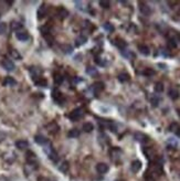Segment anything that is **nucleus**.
I'll list each match as a JSON object with an SVG mask.
<instances>
[{
    "mask_svg": "<svg viewBox=\"0 0 180 181\" xmlns=\"http://www.w3.org/2000/svg\"><path fill=\"white\" fill-rule=\"evenodd\" d=\"M121 150L117 148V147H115L114 149H112L111 150V156L113 157V158H118V157L121 156Z\"/></svg>",
    "mask_w": 180,
    "mask_h": 181,
    "instance_id": "7c9ffc66",
    "label": "nucleus"
},
{
    "mask_svg": "<svg viewBox=\"0 0 180 181\" xmlns=\"http://www.w3.org/2000/svg\"><path fill=\"white\" fill-rule=\"evenodd\" d=\"M86 42H87V37H86V35H83V34L79 35V37L75 39V44H76V47H81V45H83V44H85Z\"/></svg>",
    "mask_w": 180,
    "mask_h": 181,
    "instance_id": "ddd939ff",
    "label": "nucleus"
},
{
    "mask_svg": "<svg viewBox=\"0 0 180 181\" xmlns=\"http://www.w3.org/2000/svg\"><path fill=\"white\" fill-rule=\"evenodd\" d=\"M159 102H160V98L158 97V96H156V95H153L151 97H150V103H151V105L154 107H157L159 105Z\"/></svg>",
    "mask_w": 180,
    "mask_h": 181,
    "instance_id": "c85d7f7f",
    "label": "nucleus"
},
{
    "mask_svg": "<svg viewBox=\"0 0 180 181\" xmlns=\"http://www.w3.org/2000/svg\"><path fill=\"white\" fill-rule=\"evenodd\" d=\"M164 90V84L160 82L156 83L155 84V92L156 93H161Z\"/></svg>",
    "mask_w": 180,
    "mask_h": 181,
    "instance_id": "c9c22d12",
    "label": "nucleus"
},
{
    "mask_svg": "<svg viewBox=\"0 0 180 181\" xmlns=\"http://www.w3.org/2000/svg\"><path fill=\"white\" fill-rule=\"evenodd\" d=\"M10 55H11V58L15 59V60H21V55H20V53L17 50H11L10 51Z\"/></svg>",
    "mask_w": 180,
    "mask_h": 181,
    "instance_id": "72a5a7b5",
    "label": "nucleus"
},
{
    "mask_svg": "<svg viewBox=\"0 0 180 181\" xmlns=\"http://www.w3.org/2000/svg\"><path fill=\"white\" fill-rule=\"evenodd\" d=\"M34 141L38 144V145H45L48 142V139L44 137V136H41V135H37L34 137Z\"/></svg>",
    "mask_w": 180,
    "mask_h": 181,
    "instance_id": "f3484780",
    "label": "nucleus"
},
{
    "mask_svg": "<svg viewBox=\"0 0 180 181\" xmlns=\"http://www.w3.org/2000/svg\"><path fill=\"white\" fill-rule=\"evenodd\" d=\"M1 65H2V67H3L6 71H8V72H11V71H13V70L16 69L15 63H13L11 60H9V59H3L2 62H1Z\"/></svg>",
    "mask_w": 180,
    "mask_h": 181,
    "instance_id": "f03ea898",
    "label": "nucleus"
},
{
    "mask_svg": "<svg viewBox=\"0 0 180 181\" xmlns=\"http://www.w3.org/2000/svg\"><path fill=\"white\" fill-rule=\"evenodd\" d=\"M80 136V130L79 129H71L70 132H67V137H70V138H76V137H79Z\"/></svg>",
    "mask_w": 180,
    "mask_h": 181,
    "instance_id": "393cba45",
    "label": "nucleus"
},
{
    "mask_svg": "<svg viewBox=\"0 0 180 181\" xmlns=\"http://www.w3.org/2000/svg\"><path fill=\"white\" fill-rule=\"evenodd\" d=\"M7 31V25L5 22H1L0 23V34H5Z\"/></svg>",
    "mask_w": 180,
    "mask_h": 181,
    "instance_id": "a19ab883",
    "label": "nucleus"
},
{
    "mask_svg": "<svg viewBox=\"0 0 180 181\" xmlns=\"http://www.w3.org/2000/svg\"><path fill=\"white\" fill-rule=\"evenodd\" d=\"M141 168V162L139 160H134L131 165V170L134 173H137Z\"/></svg>",
    "mask_w": 180,
    "mask_h": 181,
    "instance_id": "9d476101",
    "label": "nucleus"
},
{
    "mask_svg": "<svg viewBox=\"0 0 180 181\" xmlns=\"http://www.w3.org/2000/svg\"><path fill=\"white\" fill-rule=\"evenodd\" d=\"M104 90V83L103 82H96L93 84V90H94V93H99V92H102V90Z\"/></svg>",
    "mask_w": 180,
    "mask_h": 181,
    "instance_id": "dca6fc26",
    "label": "nucleus"
},
{
    "mask_svg": "<svg viewBox=\"0 0 180 181\" xmlns=\"http://www.w3.org/2000/svg\"><path fill=\"white\" fill-rule=\"evenodd\" d=\"M11 29H12L13 31H17V32H19V31H20V29H22V25H21L20 22L13 21V22L11 23Z\"/></svg>",
    "mask_w": 180,
    "mask_h": 181,
    "instance_id": "cd10ccee",
    "label": "nucleus"
},
{
    "mask_svg": "<svg viewBox=\"0 0 180 181\" xmlns=\"http://www.w3.org/2000/svg\"><path fill=\"white\" fill-rule=\"evenodd\" d=\"M34 83H35V85L39 86V87H47V86H48V82H47V80H44V79L35 80Z\"/></svg>",
    "mask_w": 180,
    "mask_h": 181,
    "instance_id": "b1692460",
    "label": "nucleus"
},
{
    "mask_svg": "<svg viewBox=\"0 0 180 181\" xmlns=\"http://www.w3.org/2000/svg\"><path fill=\"white\" fill-rule=\"evenodd\" d=\"M117 181H121V180H117Z\"/></svg>",
    "mask_w": 180,
    "mask_h": 181,
    "instance_id": "09e8293b",
    "label": "nucleus"
},
{
    "mask_svg": "<svg viewBox=\"0 0 180 181\" xmlns=\"http://www.w3.org/2000/svg\"><path fill=\"white\" fill-rule=\"evenodd\" d=\"M99 6H101L102 8H104V9H108V8H109V6H111V3H109V1H106V0H102V1H99Z\"/></svg>",
    "mask_w": 180,
    "mask_h": 181,
    "instance_id": "58836bf2",
    "label": "nucleus"
},
{
    "mask_svg": "<svg viewBox=\"0 0 180 181\" xmlns=\"http://www.w3.org/2000/svg\"><path fill=\"white\" fill-rule=\"evenodd\" d=\"M47 128L49 129V132H51V134H54V132H57V130H59V126H57L55 123L49 124V125L47 126Z\"/></svg>",
    "mask_w": 180,
    "mask_h": 181,
    "instance_id": "4be33fe9",
    "label": "nucleus"
},
{
    "mask_svg": "<svg viewBox=\"0 0 180 181\" xmlns=\"http://www.w3.org/2000/svg\"><path fill=\"white\" fill-rule=\"evenodd\" d=\"M177 38H178V40L180 41V33H177Z\"/></svg>",
    "mask_w": 180,
    "mask_h": 181,
    "instance_id": "de8ad7c7",
    "label": "nucleus"
},
{
    "mask_svg": "<svg viewBox=\"0 0 180 181\" xmlns=\"http://www.w3.org/2000/svg\"><path fill=\"white\" fill-rule=\"evenodd\" d=\"M63 76L61 74H54V83H55V85H60V84H62L63 83Z\"/></svg>",
    "mask_w": 180,
    "mask_h": 181,
    "instance_id": "2f4dec72",
    "label": "nucleus"
},
{
    "mask_svg": "<svg viewBox=\"0 0 180 181\" xmlns=\"http://www.w3.org/2000/svg\"><path fill=\"white\" fill-rule=\"evenodd\" d=\"M131 80V76L129 74H127V73H121V74L118 75V81L122 83H125V82H128Z\"/></svg>",
    "mask_w": 180,
    "mask_h": 181,
    "instance_id": "aec40b11",
    "label": "nucleus"
},
{
    "mask_svg": "<svg viewBox=\"0 0 180 181\" xmlns=\"http://www.w3.org/2000/svg\"><path fill=\"white\" fill-rule=\"evenodd\" d=\"M44 38H45V40L48 41L49 44H52V43H53V37H52V35L48 34V35H44Z\"/></svg>",
    "mask_w": 180,
    "mask_h": 181,
    "instance_id": "a18cd8bd",
    "label": "nucleus"
},
{
    "mask_svg": "<svg viewBox=\"0 0 180 181\" xmlns=\"http://www.w3.org/2000/svg\"><path fill=\"white\" fill-rule=\"evenodd\" d=\"M59 170L61 172H66L69 170V162L67 161H62L60 165H59Z\"/></svg>",
    "mask_w": 180,
    "mask_h": 181,
    "instance_id": "5701e85b",
    "label": "nucleus"
},
{
    "mask_svg": "<svg viewBox=\"0 0 180 181\" xmlns=\"http://www.w3.org/2000/svg\"><path fill=\"white\" fill-rule=\"evenodd\" d=\"M40 31H41V33L43 35H48V34H50V31H51V27L49 25H42L41 28H40Z\"/></svg>",
    "mask_w": 180,
    "mask_h": 181,
    "instance_id": "a878e982",
    "label": "nucleus"
},
{
    "mask_svg": "<svg viewBox=\"0 0 180 181\" xmlns=\"http://www.w3.org/2000/svg\"><path fill=\"white\" fill-rule=\"evenodd\" d=\"M103 28H104V30H106L107 32H113L115 30L114 25H112V23H109V22H105L103 25Z\"/></svg>",
    "mask_w": 180,
    "mask_h": 181,
    "instance_id": "c756f323",
    "label": "nucleus"
},
{
    "mask_svg": "<svg viewBox=\"0 0 180 181\" xmlns=\"http://www.w3.org/2000/svg\"><path fill=\"white\" fill-rule=\"evenodd\" d=\"M86 72H87L90 75H97V71H96L94 67H89Z\"/></svg>",
    "mask_w": 180,
    "mask_h": 181,
    "instance_id": "37998d69",
    "label": "nucleus"
},
{
    "mask_svg": "<svg viewBox=\"0 0 180 181\" xmlns=\"http://www.w3.org/2000/svg\"><path fill=\"white\" fill-rule=\"evenodd\" d=\"M83 109L82 108H76V109H74V110H72L70 114H69V118L71 119V120H73V122H75V120H77V119H80L81 117L83 116Z\"/></svg>",
    "mask_w": 180,
    "mask_h": 181,
    "instance_id": "f257e3e1",
    "label": "nucleus"
},
{
    "mask_svg": "<svg viewBox=\"0 0 180 181\" xmlns=\"http://www.w3.org/2000/svg\"><path fill=\"white\" fill-rule=\"evenodd\" d=\"M108 166L106 164H104V162H99L96 165V171L98 173H101V174H104V173H106L108 171Z\"/></svg>",
    "mask_w": 180,
    "mask_h": 181,
    "instance_id": "6e6552de",
    "label": "nucleus"
},
{
    "mask_svg": "<svg viewBox=\"0 0 180 181\" xmlns=\"http://www.w3.org/2000/svg\"><path fill=\"white\" fill-rule=\"evenodd\" d=\"M45 152L48 154V156L49 158L52 160V161H54V162H57V160H59V157H57V154L55 152V150L52 148L51 146L48 147V148H45Z\"/></svg>",
    "mask_w": 180,
    "mask_h": 181,
    "instance_id": "39448f33",
    "label": "nucleus"
},
{
    "mask_svg": "<svg viewBox=\"0 0 180 181\" xmlns=\"http://www.w3.org/2000/svg\"><path fill=\"white\" fill-rule=\"evenodd\" d=\"M144 152H145V155L147 156V158H150V159H151V158L154 157V151L151 150V148H147V149L145 148L144 149Z\"/></svg>",
    "mask_w": 180,
    "mask_h": 181,
    "instance_id": "4c0bfd02",
    "label": "nucleus"
},
{
    "mask_svg": "<svg viewBox=\"0 0 180 181\" xmlns=\"http://www.w3.org/2000/svg\"><path fill=\"white\" fill-rule=\"evenodd\" d=\"M2 84H3L5 86H15L17 84V81L13 77H11V76H7V77L3 80Z\"/></svg>",
    "mask_w": 180,
    "mask_h": 181,
    "instance_id": "2eb2a0df",
    "label": "nucleus"
},
{
    "mask_svg": "<svg viewBox=\"0 0 180 181\" xmlns=\"http://www.w3.org/2000/svg\"><path fill=\"white\" fill-rule=\"evenodd\" d=\"M61 50L63 51L64 54H71V53L73 52V48H72V45H70V44H63V45L61 47Z\"/></svg>",
    "mask_w": 180,
    "mask_h": 181,
    "instance_id": "6ab92c4d",
    "label": "nucleus"
},
{
    "mask_svg": "<svg viewBox=\"0 0 180 181\" xmlns=\"http://www.w3.org/2000/svg\"><path fill=\"white\" fill-rule=\"evenodd\" d=\"M156 72L153 70V69H146L145 71H144V75H146V76H153V75H155Z\"/></svg>",
    "mask_w": 180,
    "mask_h": 181,
    "instance_id": "ea45409f",
    "label": "nucleus"
},
{
    "mask_svg": "<svg viewBox=\"0 0 180 181\" xmlns=\"http://www.w3.org/2000/svg\"><path fill=\"white\" fill-rule=\"evenodd\" d=\"M30 73L32 74L33 79H35L38 75L41 73V71H40L38 67H30Z\"/></svg>",
    "mask_w": 180,
    "mask_h": 181,
    "instance_id": "f704fd0d",
    "label": "nucleus"
},
{
    "mask_svg": "<svg viewBox=\"0 0 180 181\" xmlns=\"http://www.w3.org/2000/svg\"><path fill=\"white\" fill-rule=\"evenodd\" d=\"M57 15L60 16L61 19H64V18H66V17L69 16V12H67V10H65L64 8H61L57 11Z\"/></svg>",
    "mask_w": 180,
    "mask_h": 181,
    "instance_id": "473e14b6",
    "label": "nucleus"
},
{
    "mask_svg": "<svg viewBox=\"0 0 180 181\" xmlns=\"http://www.w3.org/2000/svg\"><path fill=\"white\" fill-rule=\"evenodd\" d=\"M134 138L137 140L138 142H140V144H146V142L149 141V137H148L147 135L143 134V132H135Z\"/></svg>",
    "mask_w": 180,
    "mask_h": 181,
    "instance_id": "20e7f679",
    "label": "nucleus"
},
{
    "mask_svg": "<svg viewBox=\"0 0 180 181\" xmlns=\"http://www.w3.org/2000/svg\"><path fill=\"white\" fill-rule=\"evenodd\" d=\"M138 51L143 54V55H149L150 51H149V48L145 44H140L138 45Z\"/></svg>",
    "mask_w": 180,
    "mask_h": 181,
    "instance_id": "a211bd4d",
    "label": "nucleus"
},
{
    "mask_svg": "<svg viewBox=\"0 0 180 181\" xmlns=\"http://www.w3.org/2000/svg\"><path fill=\"white\" fill-rule=\"evenodd\" d=\"M114 44L117 47V48H119L121 50H124L125 48H126V42L124 41V40H122V39H117L116 41H114Z\"/></svg>",
    "mask_w": 180,
    "mask_h": 181,
    "instance_id": "412c9836",
    "label": "nucleus"
},
{
    "mask_svg": "<svg viewBox=\"0 0 180 181\" xmlns=\"http://www.w3.org/2000/svg\"><path fill=\"white\" fill-rule=\"evenodd\" d=\"M168 95H169V97H170L171 99H177V98H179L180 92L178 89L172 87V89H170L169 92H168Z\"/></svg>",
    "mask_w": 180,
    "mask_h": 181,
    "instance_id": "9b49d317",
    "label": "nucleus"
},
{
    "mask_svg": "<svg viewBox=\"0 0 180 181\" xmlns=\"http://www.w3.org/2000/svg\"><path fill=\"white\" fill-rule=\"evenodd\" d=\"M178 128H179V125H178L177 123H172L171 125L169 126V130H170V132H176V130H177Z\"/></svg>",
    "mask_w": 180,
    "mask_h": 181,
    "instance_id": "79ce46f5",
    "label": "nucleus"
},
{
    "mask_svg": "<svg viewBox=\"0 0 180 181\" xmlns=\"http://www.w3.org/2000/svg\"><path fill=\"white\" fill-rule=\"evenodd\" d=\"M16 37L17 39L20 40V41H27V40H29V34H28V32H25V31H19V32H17Z\"/></svg>",
    "mask_w": 180,
    "mask_h": 181,
    "instance_id": "4468645a",
    "label": "nucleus"
},
{
    "mask_svg": "<svg viewBox=\"0 0 180 181\" xmlns=\"http://www.w3.org/2000/svg\"><path fill=\"white\" fill-rule=\"evenodd\" d=\"M96 63H97L98 65H101V66H105L107 64V63L105 62V61H104V60L102 61V59H99V58L96 59Z\"/></svg>",
    "mask_w": 180,
    "mask_h": 181,
    "instance_id": "c03bdc74",
    "label": "nucleus"
},
{
    "mask_svg": "<svg viewBox=\"0 0 180 181\" xmlns=\"http://www.w3.org/2000/svg\"><path fill=\"white\" fill-rule=\"evenodd\" d=\"M176 135H177V136H179V137H180V127L178 128V129H177V130H176Z\"/></svg>",
    "mask_w": 180,
    "mask_h": 181,
    "instance_id": "49530a36",
    "label": "nucleus"
},
{
    "mask_svg": "<svg viewBox=\"0 0 180 181\" xmlns=\"http://www.w3.org/2000/svg\"><path fill=\"white\" fill-rule=\"evenodd\" d=\"M16 147L18 149H20V150H25V149H27L29 147V142L23 139L18 140V141H16Z\"/></svg>",
    "mask_w": 180,
    "mask_h": 181,
    "instance_id": "f8f14e48",
    "label": "nucleus"
},
{
    "mask_svg": "<svg viewBox=\"0 0 180 181\" xmlns=\"http://www.w3.org/2000/svg\"><path fill=\"white\" fill-rule=\"evenodd\" d=\"M139 11H140V13L141 15H144V16H150V13H151V9L150 7L146 5V3H144V2H140L139 3Z\"/></svg>",
    "mask_w": 180,
    "mask_h": 181,
    "instance_id": "7ed1b4c3",
    "label": "nucleus"
},
{
    "mask_svg": "<svg viewBox=\"0 0 180 181\" xmlns=\"http://www.w3.org/2000/svg\"><path fill=\"white\" fill-rule=\"evenodd\" d=\"M93 129H94V126H93V124L92 123H85L83 125V130L85 132H93Z\"/></svg>",
    "mask_w": 180,
    "mask_h": 181,
    "instance_id": "bb28decb",
    "label": "nucleus"
},
{
    "mask_svg": "<svg viewBox=\"0 0 180 181\" xmlns=\"http://www.w3.org/2000/svg\"><path fill=\"white\" fill-rule=\"evenodd\" d=\"M168 47H169L170 49L177 48V40H176V39H169V40H168Z\"/></svg>",
    "mask_w": 180,
    "mask_h": 181,
    "instance_id": "e433bc0d",
    "label": "nucleus"
},
{
    "mask_svg": "<svg viewBox=\"0 0 180 181\" xmlns=\"http://www.w3.org/2000/svg\"><path fill=\"white\" fill-rule=\"evenodd\" d=\"M27 160H28V162H29L30 165H35V164L38 162L37 156H35V154H33L32 151L27 152Z\"/></svg>",
    "mask_w": 180,
    "mask_h": 181,
    "instance_id": "1a4fd4ad",
    "label": "nucleus"
},
{
    "mask_svg": "<svg viewBox=\"0 0 180 181\" xmlns=\"http://www.w3.org/2000/svg\"><path fill=\"white\" fill-rule=\"evenodd\" d=\"M47 11H48V7H47V5H41L39 9H38V11H37V16H38V19H42V18H44V16L47 15Z\"/></svg>",
    "mask_w": 180,
    "mask_h": 181,
    "instance_id": "0eeeda50",
    "label": "nucleus"
},
{
    "mask_svg": "<svg viewBox=\"0 0 180 181\" xmlns=\"http://www.w3.org/2000/svg\"><path fill=\"white\" fill-rule=\"evenodd\" d=\"M52 95H53V98L54 100L59 103V104H62L63 102H64V97H63V95H62V93L60 92L59 90H54L52 92Z\"/></svg>",
    "mask_w": 180,
    "mask_h": 181,
    "instance_id": "423d86ee",
    "label": "nucleus"
}]
</instances>
